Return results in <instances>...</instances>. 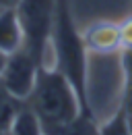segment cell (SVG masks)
I'll return each instance as SVG.
<instances>
[{"instance_id": "cell-1", "label": "cell", "mask_w": 132, "mask_h": 135, "mask_svg": "<svg viewBox=\"0 0 132 135\" xmlns=\"http://www.w3.org/2000/svg\"><path fill=\"white\" fill-rule=\"evenodd\" d=\"M25 104L37 114L46 135L60 131L82 110H91L81 100V96L76 94L74 85L66 79V75H62L52 65H41L35 87Z\"/></svg>"}, {"instance_id": "cell-2", "label": "cell", "mask_w": 132, "mask_h": 135, "mask_svg": "<svg viewBox=\"0 0 132 135\" xmlns=\"http://www.w3.org/2000/svg\"><path fill=\"white\" fill-rule=\"evenodd\" d=\"M52 50H54V65L66 79L74 85L81 100L89 106L87 100V46L82 40V31L76 29V23L70 11L68 0L56 2V19L54 29L50 37Z\"/></svg>"}, {"instance_id": "cell-3", "label": "cell", "mask_w": 132, "mask_h": 135, "mask_svg": "<svg viewBox=\"0 0 132 135\" xmlns=\"http://www.w3.org/2000/svg\"><path fill=\"white\" fill-rule=\"evenodd\" d=\"M56 2L58 0H16L15 11L21 29H23V48L29 50L41 62L50 46V37L56 19Z\"/></svg>"}, {"instance_id": "cell-4", "label": "cell", "mask_w": 132, "mask_h": 135, "mask_svg": "<svg viewBox=\"0 0 132 135\" xmlns=\"http://www.w3.org/2000/svg\"><path fill=\"white\" fill-rule=\"evenodd\" d=\"M41 69V62L33 56L29 50L21 48V50L8 54L6 67L2 71L0 85L19 102H27L31 96L35 81H37V73Z\"/></svg>"}, {"instance_id": "cell-5", "label": "cell", "mask_w": 132, "mask_h": 135, "mask_svg": "<svg viewBox=\"0 0 132 135\" xmlns=\"http://www.w3.org/2000/svg\"><path fill=\"white\" fill-rule=\"evenodd\" d=\"M82 40L89 52L97 54H114L122 50V35L120 23L114 21H97L82 31Z\"/></svg>"}, {"instance_id": "cell-6", "label": "cell", "mask_w": 132, "mask_h": 135, "mask_svg": "<svg viewBox=\"0 0 132 135\" xmlns=\"http://www.w3.org/2000/svg\"><path fill=\"white\" fill-rule=\"evenodd\" d=\"M23 48V29L16 17L15 4L0 8V50L6 54Z\"/></svg>"}, {"instance_id": "cell-7", "label": "cell", "mask_w": 132, "mask_h": 135, "mask_svg": "<svg viewBox=\"0 0 132 135\" xmlns=\"http://www.w3.org/2000/svg\"><path fill=\"white\" fill-rule=\"evenodd\" d=\"M10 135H46L37 114L23 102L19 112L15 114V120L10 125Z\"/></svg>"}, {"instance_id": "cell-8", "label": "cell", "mask_w": 132, "mask_h": 135, "mask_svg": "<svg viewBox=\"0 0 132 135\" xmlns=\"http://www.w3.org/2000/svg\"><path fill=\"white\" fill-rule=\"evenodd\" d=\"M52 135H101L97 123L93 120V114L91 110H82L74 120H70L66 127H62L60 131Z\"/></svg>"}, {"instance_id": "cell-9", "label": "cell", "mask_w": 132, "mask_h": 135, "mask_svg": "<svg viewBox=\"0 0 132 135\" xmlns=\"http://www.w3.org/2000/svg\"><path fill=\"white\" fill-rule=\"evenodd\" d=\"M23 102L15 100L2 85H0V135L10 131V125L15 120V114L19 112Z\"/></svg>"}, {"instance_id": "cell-10", "label": "cell", "mask_w": 132, "mask_h": 135, "mask_svg": "<svg viewBox=\"0 0 132 135\" xmlns=\"http://www.w3.org/2000/svg\"><path fill=\"white\" fill-rule=\"evenodd\" d=\"M122 73H124L122 108H124V112H130L132 110V50H122Z\"/></svg>"}, {"instance_id": "cell-11", "label": "cell", "mask_w": 132, "mask_h": 135, "mask_svg": "<svg viewBox=\"0 0 132 135\" xmlns=\"http://www.w3.org/2000/svg\"><path fill=\"white\" fill-rule=\"evenodd\" d=\"M120 35H122V50H132V17L120 23Z\"/></svg>"}, {"instance_id": "cell-12", "label": "cell", "mask_w": 132, "mask_h": 135, "mask_svg": "<svg viewBox=\"0 0 132 135\" xmlns=\"http://www.w3.org/2000/svg\"><path fill=\"white\" fill-rule=\"evenodd\" d=\"M6 60H8V54L0 50V77H2V71H4V67H6Z\"/></svg>"}, {"instance_id": "cell-13", "label": "cell", "mask_w": 132, "mask_h": 135, "mask_svg": "<svg viewBox=\"0 0 132 135\" xmlns=\"http://www.w3.org/2000/svg\"><path fill=\"white\" fill-rule=\"evenodd\" d=\"M126 120H128V127H130V133H132V110L126 112Z\"/></svg>"}, {"instance_id": "cell-14", "label": "cell", "mask_w": 132, "mask_h": 135, "mask_svg": "<svg viewBox=\"0 0 132 135\" xmlns=\"http://www.w3.org/2000/svg\"><path fill=\"white\" fill-rule=\"evenodd\" d=\"M2 135H10V131H6V133H2Z\"/></svg>"}]
</instances>
